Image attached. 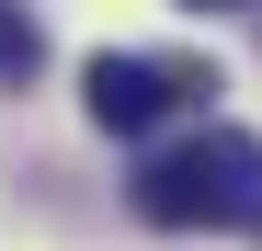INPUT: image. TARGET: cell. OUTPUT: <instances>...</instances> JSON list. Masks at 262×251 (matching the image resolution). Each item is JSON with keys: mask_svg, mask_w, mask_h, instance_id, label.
I'll list each match as a JSON object with an SVG mask.
<instances>
[{"mask_svg": "<svg viewBox=\"0 0 262 251\" xmlns=\"http://www.w3.org/2000/svg\"><path fill=\"white\" fill-rule=\"evenodd\" d=\"M137 217L148 228H251L262 240V137L251 126H205L183 149L137 160Z\"/></svg>", "mask_w": 262, "mask_h": 251, "instance_id": "obj_1", "label": "cell"}, {"mask_svg": "<svg viewBox=\"0 0 262 251\" xmlns=\"http://www.w3.org/2000/svg\"><path fill=\"white\" fill-rule=\"evenodd\" d=\"M80 92H92V126H103V137H148L160 114L228 92V80H216L205 57H114V46H103L92 69H80Z\"/></svg>", "mask_w": 262, "mask_h": 251, "instance_id": "obj_2", "label": "cell"}, {"mask_svg": "<svg viewBox=\"0 0 262 251\" xmlns=\"http://www.w3.org/2000/svg\"><path fill=\"white\" fill-rule=\"evenodd\" d=\"M34 69H46V34H34V12H12V0H0V80L23 92Z\"/></svg>", "mask_w": 262, "mask_h": 251, "instance_id": "obj_3", "label": "cell"}, {"mask_svg": "<svg viewBox=\"0 0 262 251\" xmlns=\"http://www.w3.org/2000/svg\"><path fill=\"white\" fill-rule=\"evenodd\" d=\"M183 12H239V0H183Z\"/></svg>", "mask_w": 262, "mask_h": 251, "instance_id": "obj_4", "label": "cell"}]
</instances>
